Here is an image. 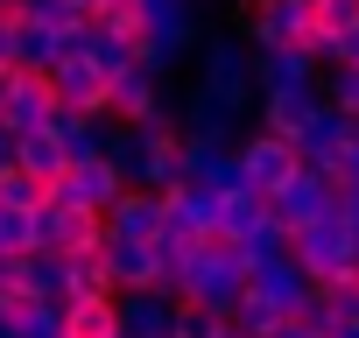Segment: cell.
<instances>
[{
	"mask_svg": "<svg viewBox=\"0 0 359 338\" xmlns=\"http://www.w3.org/2000/svg\"><path fill=\"white\" fill-rule=\"evenodd\" d=\"M169 296L184 303V310H212V317H233V303L247 296V261H240V247H233V240H219V233H212V240H198Z\"/></svg>",
	"mask_w": 359,
	"mask_h": 338,
	"instance_id": "1",
	"label": "cell"
},
{
	"mask_svg": "<svg viewBox=\"0 0 359 338\" xmlns=\"http://www.w3.org/2000/svg\"><path fill=\"white\" fill-rule=\"evenodd\" d=\"M191 99H205V106L247 120V106H254V50H247L240 36L198 43V92H191Z\"/></svg>",
	"mask_w": 359,
	"mask_h": 338,
	"instance_id": "2",
	"label": "cell"
},
{
	"mask_svg": "<svg viewBox=\"0 0 359 338\" xmlns=\"http://www.w3.org/2000/svg\"><path fill=\"white\" fill-rule=\"evenodd\" d=\"M127 198V177L99 155V162H71L64 177L50 184V205H64V212H85V219H106L113 205Z\"/></svg>",
	"mask_w": 359,
	"mask_h": 338,
	"instance_id": "3",
	"label": "cell"
},
{
	"mask_svg": "<svg viewBox=\"0 0 359 338\" xmlns=\"http://www.w3.org/2000/svg\"><path fill=\"white\" fill-rule=\"evenodd\" d=\"M289 261L303 268V282L317 289V282H338V275H352L359 261H352V233L338 226V219H317V226H303V233H289Z\"/></svg>",
	"mask_w": 359,
	"mask_h": 338,
	"instance_id": "4",
	"label": "cell"
},
{
	"mask_svg": "<svg viewBox=\"0 0 359 338\" xmlns=\"http://www.w3.org/2000/svg\"><path fill=\"white\" fill-rule=\"evenodd\" d=\"M240 43H247L254 57H261V50H303V43H310V0H247Z\"/></svg>",
	"mask_w": 359,
	"mask_h": 338,
	"instance_id": "5",
	"label": "cell"
},
{
	"mask_svg": "<svg viewBox=\"0 0 359 338\" xmlns=\"http://www.w3.org/2000/svg\"><path fill=\"white\" fill-rule=\"evenodd\" d=\"M233 162H240V184L254 191V198H275L289 177H296V148L289 141H275V134H261V127H247L240 134V148H233Z\"/></svg>",
	"mask_w": 359,
	"mask_h": 338,
	"instance_id": "6",
	"label": "cell"
},
{
	"mask_svg": "<svg viewBox=\"0 0 359 338\" xmlns=\"http://www.w3.org/2000/svg\"><path fill=\"white\" fill-rule=\"evenodd\" d=\"M331 212H338V184L317 177V169H296V177L268 198V219H275L282 233H303V226H317V219H331Z\"/></svg>",
	"mask_w": 359,
	"mask_h": 338,
	"instance_id": "7",
	"label": "cell"
},
{
	"mask_svg": "<svg viewBox=\"0 0 359 338\" xmlns=\"http://www.w3.org/2000/svg\"><path fill=\"white\" fill-rule=\"evenodd\" d=\"M50 99H57V113H71V120H106V71L71 50V57L50 71Z\"/></svg>",
	"mask_w": 359,
	"mask_h": 338,
	"instance_id": "8",
	"label": "cell"
},
{
	"mask_svg": "<svg viewBox=\"0 0 359 338\" xmlns=\"http://www.w3.org/2000/svg\"><path fill=\"white\" fill-rule=\"evenodd\" d=\"M99 247H106V226H99V219L64 212V205H43V212H36V254L78 261V254H99Z\"/></svg>",
	"mask_w": 359,
	"mask_h": 338,
	"instance_id": "9",
	"label": "cell"
},
{
	"mask_svg": "<svg viewBox=\"0 0 359 338\" xmlns=\"http://www.w3.org/2000/svg\"><path fill=\"white\" fill-rule=\"evenodd\" d=\"M359 141V120H345V113H331V106H317V120L289 141L296 148V162L303 169H317V177H331V169H338V155Z\"/></svg>",
	"mask_w": 359,
	"mask_h": 338,
	"instance_id": "10",
	"label": "cell"
},
{
	"mask_svg": "<svg viewBox=\"0 0 359 338\" xmlns=\"http://www.w3.org/2000/svg\"><path fill=\"white\" fill-rule=\"evenodd\" d=\"M155 113H169V92H162V78H148L141 64H127L120 78H106V120H120V127H141V120H155Z\"/></svg>",
	"mask_w": 359,
	"mask_h": 338,
	"instance_id": "11",
	"label": "cell"
},
{
	"mask_svg": "<svg viewBox=\"0 0 359 338\" xmlns=\"http://www.w3.org/2000/svg\"><path fill=\"white\" fill-rule=\"evenodd\" d=\"M57 99H50V78L43 71H8V92H0V127L8 134H36L50 127Z\"/></svg>",
	"mask_w": 359,
	"mask_h": 338,
	"instance_id": "12",
	"label": "cell"
},
{
	"mask_svg": "<svg viewBox=\"0 0 359 338\" xmlns=\"http://www.w3.org/2000/svg\"><path fill=\"white\" fill-rule=\"evenodd\" d=\"M176 303L169 289H141V296H113V317H120V338H176Z\"/></svg>",
	"mask_w": 359,
	"mask_h": 338,
	"instance_id": "13",
	"label": "cell"
},
{
	"mask_svg": "<svg viewBox=\"0 0 359 338\" xmlns=\"http://www.w3.org/2000/svg\"><path fill=\"white\" fill-rule=\"evenodd\" d=\"M317 85H324V71H317L310 50H261L254 57V99H268V92H317Z\"/></svg>",
	"mask_w": 359,
	"mask_h": 338,
	"instance_id": "14",
	"label": "cell"
},
{
	"mask_svg": "<svg viewBox=\"0 0 359 338\" xmlns=\"http://www.w3.org/2000/svg\"><path fill=\"white\" fill-rule=\"evenodd\" d=\"M247 296H261V303H275L282 317H296V303L310 296V282H303V268H296L289 254H261V261H247Z\"/></svg>",
	"mask_w": 359,
	"mask_h": 338,
	"instance_id": "15",
	"label": "cell"
},
{
	"mask_svg": "<svg viewBox=\"0 0 359 338\" xmlns=\"http://www.w3.org/2000/svg\"><path fill=\"white\" fill-rule=\"evenodd\" d=\"M127 15H134V29L155 36V43H176V50L198 43V0H127Z\"/></svg>",
	"mask_w": 359,
	"mask_h": 338,
	"instance_id": "16",
	"label": "cell"
},
{
	"mask_svg": "<svg viewBox=\"0 0 359 338\" xmlns=\"http://www.w3.org/2000/svg\"><path fill=\"white\" fill-rule=\"evenodd\" d=\"M99 226H106V240H120V247H155V240H162V198H155V191H127Z\"/></svg>",
	"mask_w": 359,
	"mask_h": 338,
	"instance_id": "17",
	"label": "cell"
},
{
	"mask_svg": "<svg viewBox=\"0 0 359 338\" xmlns=\"http://www.w3.org/2000/svg\"><path fill=\"white\" fill-rule=\"evenodd\" d=\"M212 226H219V198H205V191H169V198H162V233H169L176 247L212 240Z\"/></svg>",
	"mask_w": 359,
	"mask_h": 338,
	"instance_id": "18",
	"label": "cell"
},
{
	"mask_svg": "<svg viewBox=\"0 0 359 338\" xmlns=\"http://www.w3.org/2000/svg\"><path fill=\"white\" fill-rule=\"evenodd\" d=\"M317 106H324V85H317V92H268V99H261V134L296 141V134L317 120Z\"/></svg>",
	"mask_w": 359,
	"mask_h": 338,
	"instance_id": "19",
	"label": "cell"
},
{
	"mask_svg": "<svg viewBox=\"0 0 359 338\" xmlns=\"http://www.w3.org/2000/svg\"><path fill=\"white\" fill-rule=\"evenodd\" d=\"M15 169H22V177H36V184L50 191L64 169H71V155H64V141H57L50 127H36V134H15Z\"/></svg>",
	"mask_w": 359,
	"mask_h": 338,
	"instance_id": "20",
	"label": "cell"
},
{
	"mask_svg": "<svg viewBox=\"0 0 359 338\" xmlns=\"http://www.w3.org/2000/svg\"><path fill=\"white\" fill-rule=\"evenodd\" d=\"M176 134H184V141H205V148H240V120L233 113H219V106H205V99H191L184 113H176Z\"/></svg>",
	"mask_w": 359,
	"mask_h": 338,
	"instance_id": "21",
	"label": "cell"
},
{
	"mask_svg": "<svg viewBox=\"0 0 359 338\" xmlns=\"http://www.w3.org/2000/svg\"><path fill=\"white\" fill-rule=\"evenodd\" d=\"M8 289H15V296H36V303H57V296H64V261H57V254H15Z\"/></svg>",
	"mask_w": 359,
	"mask_h": 338,
	"instance_id": "22",
	"label": "cell"
},
{
	"mask_svg": "<svg viewBox=\"0 0 359 338\" xmlns=\"http://www.w3.org/2000/svg\"><path fill=\"white\" fill-rule=\"evenodd\" d=\"M261 226H268V198H254V191H233V198H219V226H212L219 240H233V247H240V240H254Z\"/></svg>",
	"mask_w": 359,
	"mask_h": 338,
	"instance_id": "23",
	"label": "cell"
},
{
	"mask_svg": "<svg viewBox=\"0 0 359 338\" xmlns=\"http://www.w3.org/2000/svg\"><path fill=\"white\" fill-rule=\"evenodd\" d=\"M50 134L64 141L71 162H99L106 155V120H71V113H50Z\"/></svg>",
	"mask_w": 359,
	"mask_h": 338,
	"instance_id": "24",
	"label": "cell"
},
{
	"mask_svg": "<svg viewBox=\"0 0 359 338\" xmlns=\"http://www.w3.org/2000/svg\"><path fill=\"white\" fill-rule=\"evenodd\" d=\"M64 303H113V282H106V261L99 254L64 261Z\"/></svg>",
	"mask_w": 359,
	"mask_h": 338,
	"instance_id": "25",
	"label": "cell"
},
{
	"mask_svg": "<svg viewBox=\"0 0 359 338\" xmlns=\"http://www.w3.org/2000/svg\"><path fill=\"white\" fill-rule=\"evenodd\" d=\"M8 317H15V338H64V296H57V303L8 296Z\"/></svg>",
	"mask_w": 359,
	"mask_h": 338,
	"instance_id": "26",
	"label": "cell"
},
{
	"mask_svg": "<svg viewBox=\"0 0 359 338\" xmlns=\"http://www.w3.org/2000/svg\"><path fill=\"white\" fill-rule=\"evenodd\" d=\"M15 22H22V29H50V36H78V29H85V15L71 8V0H22Z\"/></svg>",
	"mask_w": 359,
	"mask_h": 338,
	"instance_id": "27",
	"label": "cell"
},
{
	"mask_svg": "<svg viewBox=\"0 0 359 338\" xmlns=\"http://www.w3.org/2000/svg\"><path fill=\"white\" fill-rule=\"evenodd\" d=\"M282 324H289V317H282L275 303H261V296H240V303H233V317H226V331H233V338H275Z\"/></svg>",
	"mask_w": 359,
	"mask_h": 338,
	"instance_id": "28",
	"label": "cell"
},
{
	"mask_svg": "<svg viewBox=\"0 0 359 338\" xmlns=\"http://www.w3.org/2000/svg\"><path fill=\"white\" fill-rule=\"evenodd\" d=\"M64 338H120L113 303H64Z\"/></svg>",
	"mask_w": 359,
	"mask_h": 338,
	"instance_id": "29",
	"label": "cell"
},
{
	"mask_svg": "<svg viewBox=\"0 0 359 338\" xmlns=\"http://www.w3.org/2000/svg\"><path fill=\"white\" fill-rule=\"evenodd\" d=\"M345 29H359V0H310V43H331Z\"/></svg>",
	"mask_w": 359,
	"mask_h": 338,
	"instance_id": "30",
	"label": "cell"
},
{
	"mask_svg": "<svg viewBox=\"0 0 359 338\" xmlns=\"http://www.w3.org/2000/svg\"><path fill=\"white\" fill-rule=\"evenodd\" d=\"M43 205H50V191H43L36 177H22V169L0 177V212H43Z\"/></svg>",
	"mask_w": 359,
	"mask_h": 338,
	"instance_id": "31",
	"label": "cell"
},
{
	"mask_svg": "<svg viewBox=\"0 0 359 338\" xmlns=\"http://www.w3.org/2000/svg\"><path fill=\"white\" fill-rule=\"evenodd\" d=\"M0 254H36V212H0Z\"/></svg>",
	"mask_w": 359,
	"mask_h": 338,
	"instance_id": "32",
	"label": "cell"
},
{
	"mask_svg": "<svg viewBox=\"0 0 359 338\" xmlns=\"http://www.w3.org/2000/svg\"><path fill=\"white\" fill-rule=\"evenodd\" d=\"M324 106L359 120V71H324Z\"/></svg>",
	"mask_w": 359,
	"mask_h": 338,
	"instance_id": "33",
	"label": "cell"
},
{
	"mask_svg": "<svg viewBox=\"0 0 359 338\" xmlns=\"http://www.w3.org/2000/svg\"><path fill=\"white\" fill-rule=\"evenodd\" d=\"M226 331V317H212V310H176V338H219Z\"/></svg>",
	"mask_w": 359,
	"mask_h": 338,
	"instance_id": "34",
	"label": "cell"
},
{
	"mask_svg": "<svg viewBox=\"0 0 359 338\" xmlns=\"http://www.w3.org/2000/svg\"><path fill=\"white\" fill-rule=\"evenodd\" d=\"M331 184H338V191H359V141H352V148L338 155V169H331Z\"/></svg>",
	"mask_w": 359,
	"mask_h": 338,
	"instance_id": "35",
	"label": "cell"
},
{
	"mask_svg": "<svg viewBox=\"0 0 359 338\" xmlns=\"http://www.w3.org/2000/svg\"><path fill=\"white\" fill-rule=\"evenodd\" d=\"M15 43H22V29H15V15H0V71H15Z\"/></svg>",
	"mask_w": 359,
	"mask_h": 338,
	"instance_id": "36",
	"label": "cell"
},
{
	"mask_svg": "<svg viewBox=\"0 0 359 338\" xmlns=\"http://www.w3.org/2000/svg\"><path fill=\"white\" fill-rule=\"evenodd\" d=\"M8 169H15V134L0 127V177H8Z\"/></svg>",
	"mask_w": 359,
	"mask_h": 338,
	"instance_id": "37",
	"label": "cell"
},
{
	"mask_svg": "<svg viewBox=\"0 0 359 338\" xmlns=\"http://www.w3.org/2000/svg\"><path fill=\"white\" fill-rule=\"evenodd\" d=\"M8 268H15V261L0 254V310H8V296H15V289H8Z\"/></svg>",
	"mask_w": 359,
	"mask_h": 338,
	"instance_id": "38",
	"label": "cell"
},
{
	"mask_svg": "<svg viewBox=\"0 0 359 338\" xmlns=\"http://www.w3.org/2000/svg\"><path fill=\"white\" fill-rule=\"evenodd\" d=\"M331 338H359V324H338V331H331Z\"/></svg>",
	"mask_w": 359,
	"mask_h": 338,
	"instance_id": "39",
	"label": "cell"
},
{
	"mask_svg": "<svg viewBox=\"0 0 359 338\" xmlns=\"http://www.w3.org/2000/svg\"><path fill=\"white\" fill-rule=\"evenodd\" d=\"M15 8H22V0H0V15H15Z\"/></svg>",
	"mask_w": 359,
	"mask_h": 338,
	"instance_id": "40",
	"label": "cell"
},
{
	"mask_svg": "<svg viewBox=\"0 0 359 338\" xmlns=\"http://www.w3.org/2000/svg\"><path fill=\"white\" fill-rule=\"evenodd\" d=\"M0 92H8V71H0Z\"/></svg>",
	"mask_w": 359,
	"mask_h": 338,
	"instance_id": "41",
	"label": "cell"
},
{
	"mask_svg": "<svg viewBox=\"0 0 359 338\" xmlns=\"http://www.w3.org/2000/svg\"><path fill=\"white\" fill-rule=\"evenodd\" d=\"M219 338H233V331H219Z\"/></svg>",
	"mask_w": 359,
	"mask_h": 338,
	"instance_id": "42",
	"label": "cell"
}]
</instances>
